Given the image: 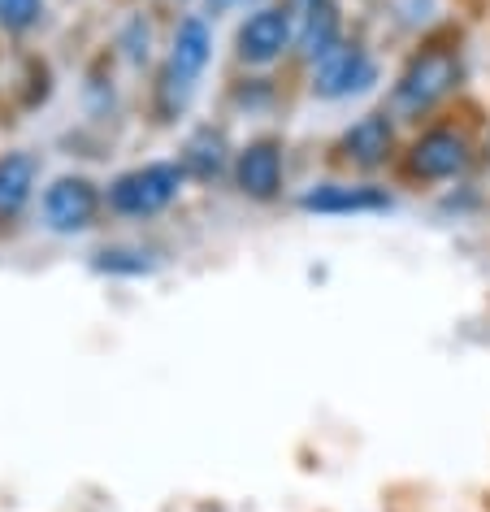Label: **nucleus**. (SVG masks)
<instances>
[{"mask_svg": "<svg viewBox=\"0 0 490 512\" xmlns=\"http://www.w3.org/2000/svg\"><path fill=\"white\" fill-rule=\"evenodd\" d=\"M464 87V48L456 35H425L399 66L386 109L399 122H425Z\"/></svg>", "mask_w": 490, "mask_h": 512, "instance_id": "f257e3e1", "label": "nucleus"}, {"mask_svg": "<svg viewBox=\"0 0 490 512\" xmlns=\"http://www.w3.org/2000/svg\"><path fill=\"white\" fill-rule=\"evenodd\" d=\"M187 174L178 157H157V161H139L126 165L105 183V209L118 222H152V217L170 213L187 191Z\"/></svg>", "mask_w": 490, "mask_h": 512, "instance_id": "f03ea898", "label": "nucleus"}, {"mask_svg": "<svg viewBox=\"0 0 490 512\" xmlns=\"http://www.w3.org/2000/svg\"><path fill=\"white\" fill-rule=\"evenodd\" d=\"M477 161V144L460 122H430L408 139V148L399 152V170L408 183L417 187H443L460 183Z\"/></svg>", "mask_w": 490, "mask_h": 512, "instance_id": "7ed1b4c3", "label": "nucleus"}, {"mask_svg": "<svg viewBox=\"0 0 490 512\" xmlns=\"http://www.w3.org/2000/svg\"><path fill=\"white\" fill-rule=\"evenodd\" d=\"M105 183H96L83 170H66L57 178H48L40 191V226L48 235L61 239H79L105 222Z\"/></svg>", "mask_w": 490, "mask_h": 512, "instance_id": "20e7f679", "label": "nucleus"}, {"mask_svg": "<svg viewBox=\"0 0 490 512\" xmlns=\"http://www.w3.org/2000/svg\"><path fill=\"white\" fill-rule=\"evenodd\" d=\"M382 83V61L365 40H343L317 66H308V96L321 105H347Z\"/></svg>", "mask_w": 490, "mask_h": 512, "instance_id": "39448f33", "label": "nucleus"}, {"mask_svg": "<svg viewBox=\"0 0 490 512\" xmlns=\"http://www.w3.org/2000/svg\"><path fill=\"white\" fill-rule=\"evenodd\" d=\"M334 165L356 178H373L399 157V118L391 109H369L352 118L334 139Z\"/></svg>", "mask_w": 490, "mask_h": 512, "instance_id": "423d86ee", "label": "nucleus"}, {"mask_svg": "<svg viewBox=\"0 0 490 512\" xmlns=\"http://www.w3.org/2000/svg\"><path fill=\"white\" fill-rule=\"evenodd\" d=\"M230 48H235V61L243 70L265 74V70L282 66V61L295 53V9L291 5H274V0H269V5L243 14Z\"/></svg>", "mask_w": 490, "mask_h": 512, "instance_id": "0eeeda50", "label": "nucleus"}, {"mask_svg": "<svg viewBox=\"0 0 490 512\" xmlns=\"http://www.w3.org/2000/svg\"><path fill=\"white\" fill-rule=\"evenodd\" d=\"M295 209L308 217H382L395 213V191L378 183V178H317V183L300 187Z\"/></svg>", "mask_w": 490, "mask_h": 512, "instance_id": "6e6552de", "label": "nucleus"}, {"mask_svg": "<svg viewBox=\"0 0 490 512\" xmlns=\"http://www.w3.org/2000/svg\"><path fill=\"white\" fill-rule=\"evenodd\" d=\"M230 187L248 204H278L287 191V144L278 135H252L235 148Z\"/></svg>", "mask_w": 490, "mask_h": 512, "instance_id": "1a4fd4ad", "label": "nucleus"}, {"mask_svg": "<svg viewBox=\"0 0 490 512\" xmlns=\"http://www.w3.org/2000/svg\"><path fill=\"white\" fill-rule=\"evenodd\" d=\"M213 57H217V31H213V18H204V14H183L170 27V44H165V57H161V66L178 74L183 83L191 87H200L204 83V74H209L213 66Z\"/></svg>", "mask_w": 490, "mask_h": 512, "instance_id": "9d476101", "label": "nucleus"}, {"mask_svg": "<svg viewBox=\"0 0 490 512\" xmlns=\"http://www.w3.org/2000/svg\"><path fill=\"white\" fill-rule=\"evenodd\" d=\"M230 161H235V144L222 122H196L178 144V165H183L187 183L213 187L230 178Z\"/></svg>", "mask_w": 490, "mask_h": 512, "instance_id": "9b49d317", "label": "nucleus"}, {"mask_svg": "<svg viewBox=\"0 0 490 512\" xmlns=\"http://www.w3.org/2000/svg\"><path fill=\"white\" fill-rule=\"evenodd\" d=\"M40 174L44 161L31 148L0 152V226H14L27 217V209L40 200Z\"/></svg>", "mask_w": 490, "mask_h": 512, "instance_id": "f8f14e48", "label": "nucleus"}, {"mask_svg": "<svg viewBox=\"0 0 490 512\" xmlns=\"http://www.w3.org/2000/svg\"><path fill=\"white\" fill-rule=\"evenodd\" d=\"M343 40H347V18L339 0H313V5H304L295 14V57L304 66H317Z\"/></svg>", "mask_w": 490, "mask_h": 512, "instance_id": "ddd939ff", "label": "nucleus"}, {"mask_svg": "<svg viewBox=\"0 0 490 512\" xmlns=\"http://www.w3.org/2000/svg\"><path fill=\"white\" fill-rule=\"evenodd\" d=\"M200 87L183 83L178 74H170L165 66L152 70V83H148V113L157 126H178L191 113V105H196Z\"/></svg>", "mask_w": 490, "mask_h": 512, "instance_id": "4468645a", "label": "nucleus"}, {"mask_svg": "<svg viewBox=\"0 0 490 512\" xmlns=\"http://www.w3.org/2000/svg\"><path fill=\"white\" fill-rule=\"evenodd\" d=\"M92 270L100 278H152L161 270V252L144 248V243H105L92 252Z\"/></svg>", "mask_w": 490, "mask_h": 512, "instance_id": "2eb2a0df", "label": "nucleus"}, {"mask_svg": "<svg viewBox=\"0 0 490 512\" xmlns=\"http://www.w3.org/2000/svg\"><path fill=\"white\" fill-rule=\"evenodd\" d=\"M113 48L131 70H152L157 66V31H152L148 14H131L122 18L118 35H113Z\"/></svg>", "mask_w": 490, "mask_h": 512, "instance_id": "dca6fc26", "label": "nucleus"}, {"mask_svg": "<svg viewBox=\"0 0 490 512\" xmlns=\"http://www.w3.org/2000/svg\"><path fill=\"white\" fill-rule=\"evenodd\" d=\"M226 100H230V109H235V113H248V118H261V113H274V109H278L282 92H278V83L269 79V74H256V70H248V74H243V79L230 83Z\"/></svg>", "mask_w": 490, "mask_h": 512, "instance_id": "f3484780", "label": "nucleus"}, {"mask_svg": "<svg viewBox=\"0 0 490 512\" xmlns=\"http://www.w3.org/2000/svg\"><path fill=\"white\" fill-rule=\"evenodd\" d=\"M48 14V0H0V31L31 35Z\"/></svg>", "mask_w": 490, "mask_h": 512, "instance_id": "a211bd4d", "label": "nucleus"}, {"mask_svg": "<svg viewBox=\"0 0 490 512\" xmlns=\"http://www.w3.org/2000/svg\"><path fill=\"white\" fill-rule=\"evenodd\" d=\"M434 14H438V0H399L395 5V22L412 35H421L425 27H434Z\"/></svg>", "mask_w": 490, "mask_h": 512, "instance_id": "6ab92c4d", "label": "nucleus"}, {"mask_svg": "<svg viewBox=\"0 0 490 512\" xmlns=\"http://www.w3.org/2000/svg\"><path fill=\"white\" fill-rule=\"evenodd\" d=\"M261 5H269V0H204V18H230V14H252V9H261Z\"/></svg>", "mask_w": 490, "mask_h": 512, "instance_id": "aec40b11", "label": "nucleus"}, {"mask_svg": "<svg viewBox=\"0 0 490 512\" xmlns=\"http://www.w3.org/2000/svg\"><path fill=\"white\" fill-rule=\"evenodd\" d=\"M477 204H482V196H477V187H473V183H460V187L451 191V196H447L443 204H438V209H443V213H456V217H464V213H473Z\"/></svg>", "mask_w": 490, "mask_h": 512, "instance_id": "412c9836", "label": "nucleus"}, {"mask_svg": "<svg viewBox=\"0 0 490 512\" xmlns=\"http://www.w3.org/2000/svg\"><path fill=\"white\" fill-rule=\"evenodd\" d=\"M287 5L295 9V14H300V9H304V5H313V0H287Z\"/></svg>", "mask_w": 490, "mask_h": 512, "instance_id": "4be33fe9", "label": "nucleus"}, {"mask_svg": "<svg viewBox=\"0 0 490 512\" xmlns=\"http://www.w3.org/2000/svg\"><path fill=\"white\" fill-rule=\"evenodd\" d=\"M486 170H490V135H486Z\"/></svg>", "mask_w": 490, "mask_h": 512, "instance_id": "5701e85b", "label": "nucleus"}]
</instances>
